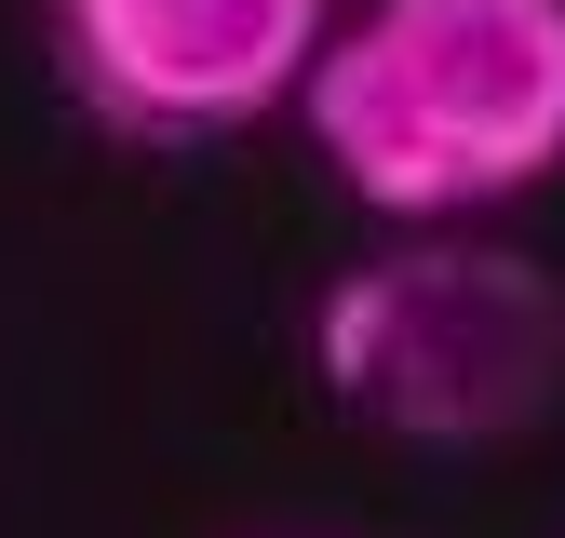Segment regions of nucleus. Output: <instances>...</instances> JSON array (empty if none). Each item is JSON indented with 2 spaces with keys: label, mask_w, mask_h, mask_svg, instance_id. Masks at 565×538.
<instances>
[{
  "label": "nucleus",
  "mask_w": 565,
  "mask_h": 538,
  "mask_svg": "<svg viewBox=\"0 0 565 538\" xmlns=\"http://www.w3.org/2000/svg\"><path fill=\"white\" fill-rule=\"evenodd\" d=\"M310 351L323 390L391 444H512L565 404V283L499 243H417L350 269Z\"/></svg>",
  "instance_id": "2"
},
{
  "label": "nucleus",
  "mask_w": 565,
  "mask_h": 538,
  "mask_svg": "<svg viewBox=\"0 0 565 538\" xmlns=\"http://www.w3.org/2000/svg\"><path fill=\"white\" fill-rule=\"evenodd\" d=\"M323 54V0H54V82L121 149H216Z\"/></svg>",
  "instance_id": "3"
},
{
  "label": "nucleus",
  "mask_w": 565,
  "mask_h": 538,
  "mask_svg": "<svg viewBox=\"0 0 565 538\" xmlns=\"http://www.w3.org/2000/svg\"><path fill=\"white\" fill-rule=\"evenodd\" d=\"M310 149L377 216H471L565 162V0H377L310 54Z\"/></svg>",
  "instance_id": "1"
}]
</instances>
